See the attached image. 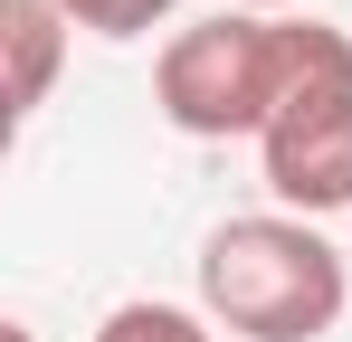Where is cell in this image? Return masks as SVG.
<instances>
[{
	"label": "cell",
	"instance_id": "7a4b0ae2",
	"mask_svg": "<svg viewBox=\"0 0 352 342\" xmlns=\"http://www.w3.org/2000/svg\"><path fill=\"white\" fill-rule=\"evenodd\" d=\"M257 171L295 219H352V38L286 19V95L257 133Z\"/></svg>",
	"mask_w": 352,
	"mask_h": 342
},
{
	"label": "cell",
	"instance_id": "ba28073f",
	"mask_svg": "<svg viewBox=\"0 0 352 342\" xmlns=\"http://www.w3.org/2000/svg\"><path fill=\"white\" fill-rule=\"evenodd\" d=\"M10 342H38V333H29V323H10Z\"/></svg>",
	"mask_w": 352,
	"mask_h": 342
},
{
	"label": "cell",
	"instance_id": "8992f818",
	"mask_svg": "<svg viewBox=\"0 0 352 342\" xmlns=\"http://www.w3.org/2000/svg\"><path fill=\"white\" fill-rule=\"evenodd\" d=\"M67 29H86V38H143V29H162L181 0H58Z\"/></svg>",
	"mask_w": 352,
	"mask_h": 342
},
{
	"label": "cell",
	"instance_id": "52a82bcc",
	"mask_svg": "<svg viewBox=\"0 0 352 342\" xmlns=\"http://www.w3.org/2000/svg\"><path fill=\"white\" fill-rule=\"evenodd\" d=\"M229 10H257V19H286L295 0H229Z\"/></svg>",
	"mask_w": 352,
	"mask_h": 342
},
{
	"label": "cell",
	"instance_id": "277c9868",
	"mask_svg": "<svg viewBox=\"0 0 352 342\" xmlns=\"http://www.w3.org/2000/svg\"><path fill=\"white\" fill-rule=\"evenodd\" d=\"M67 10L58 0H0V48H10V124H38V105L58 95L67 67Z\"/></svg>",
	"mask_w": 352,
	"mask_h": 342
},
{
	"label": "cell",
	"instance_id": "3957f363",
	"mask_svg": "<svg viewBox=\"0 0 352 342\" xmlns=\"http://www.w3.org/2000/svg\"><path fill=\"white\" fill-rule=\"evenodd\" d=\"M276 95H286V19H257V10H210L172 29L153 57V105L190 143H229V133L257 143Z\"/></svg>",
	"mask_w": 352,
	"mask_h": 342
},
{
	"label": "cell",
	"instance_id": "6da1fadb",
	"mask_svg": "<svg viewBox=\"0 0 352 342\" xmlns=\"http://www.w3.org/2000/svg\"><path fill=\"white\" fill-rule=\"evenodd\" d=\"M352 304L343 247L295 209H248L200 238V314L238 342H324Z\"/></svg>",
	"mask_w": 352,
	"mask_h": 342
},
{
	"label": "cell",
	"instance_id": "5b68a950",
	"mask_svg": "<svg viewBox=\"0 0 352 342\" xmlns=\"http://www.w3.org/2000/svg\"><path fill=\"white\" fill-rule=\"evenodd\" d=\"M96 342H219V323L190 314V304H162V295H133L96 323Z\"/></svg>",
	"mask_w": 352,
	"mask_h": 342
}]
</instances>
